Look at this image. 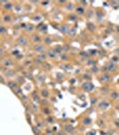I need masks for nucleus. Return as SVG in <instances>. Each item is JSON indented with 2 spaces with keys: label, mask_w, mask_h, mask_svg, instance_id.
Returning a JSON list of instances; mask_svg holds the SVG:
<instances>
[{
  "label": "nucleus",
  "mask_w": 119,
  "mask_h": 135,
  "mask_svg": "<svg viewBox=\"0 0 119 135\" xmlns=\"http://www.w3.org/2000/svg\"><path fill=\"white\" fill-rule=\"evenodd\" d=\"M108 106H109V103H107L106 101H102L98 105V108H100V109H106L108 107Z\"/></svg>",
  "instance_id": "nucleus-6"
},
{
  "label": "nucleus",
  "mask_w": 119,
  "mask_h": 135,
  "mask_svg": "<svg viewBox=\"0 0 119 135\" xmlns=\"http://www.w3.org/2000/svg\"><path fill=\"white\" fill-rule=\"evenodd\" d=\"M64 130L66 132H71L72 131V126L71 124H65V125H64Z\"/></svg>",
  "instance_id": "nucleus-15"
},
{
  "label": "nucleus",
  "mask_w": 119,
  "mask_h": 135,
  "mask_svg": "<svg viewBox=\"0 0 119 135\" xmlns=\"http://www.w3.org/2000/svg\"><path fill=\"white\" fill-rule=\"evenodd\" d=\"M102 70H103V71H104V72H106V71H108L109 69H108V68L106 67V66H105V67L102 68Z\"/></svg>",
  "instance_id": "nucleus-28"
},
{
  "label": "nucleus",
  "mask_w": 119,
  "mask_h": 135,
  "mask_svg": "<svg viewBox=\"0 0 119 135\" xmlns=\"http://www.w3.org/2000/svg\"><path fill=\"white\" fill-rule=\"evenodd\" d=\"M84 86H82V87L86 90V91H90L92 88H94V86L91 83H89V82H86V83H84Z\"/></svg>",
  "instance_id": "nucleus-5"
},
{
  "label": "nucleus",
  "mask_w": 119,
  "mask_h": 135,
  "mask_svg": "<svg viewBox=\"0 0 119 135\" xmlns=\"http://www.w3.org/2000/svg\"><path fill=\"white\" fill-rule=\"evenodd\" d=\"M92 72H94V73H98V68H96V67L94 68H92Z\"/></svg>",
  "instance_id": "nucleus-29"
},
{
  "label": "nucleus",
  "mask_w": 119,
  "mask_h": 135,
  "mask_svg": "<svg viewBox=\"0 0 119 135\" xmlns=\"http://www.w3.org/2000/svg\"><path fill=\"white\" fill-rule=\"evenodd\" d=\"M101 81H103V82H106V81H108V80H110V76L109 75H107V74H103L102 75V77L99 78Z\"/></svg>",
  "instance_id": "nucleus-12"
},
{
  "label": "nucleus",
  "mask_w": 119,
  "mask_h": 135,
  "mask_svg": "<svg viewBox=\"0 0 119 135\" xmlns=\"http://www.w3.org/2000/svg\"><path fill=\"white\" fill-rule=\"evenodd\" d=\"M2 65L5 68H9V67H12L13 65V62L12 59H4L2 60Z\"/></svg>",
  "instance_id": "nucleus-2"
},
{
  "label": "nucleus",
  "mask_w": 119,
  "mask_h": 135,
  "mask_svg": "<svg viewBox=\"0 0 119 135\" xmlns=\"http://www.w3.org/2000/svg\"><path fill=\"white\" fill-rule=\"evenodd\" d=\"M4 30H5L4 26V25H1V31H0V32H1V34H3V33H4Z\"/></svg>",
  "instance_id": "nucleus-30"
},
{
  "label": "nucleus",
  "mask_w": 119,
  "mask_h": 135,
  "mask_svg": "<svg viewBox=\"0 0 119 135\" xmlns=\"http://www.w3.org/2000/svg\"><path fill=\"white\" fill-rule=\"evenodd\" d=\"M64 28H60V31L63 33V34H65V33H67L68 31V26L67 25H63Z\"/></svg>",
  "instance_id": "nucleus-19"
},
{
  "label": "nucleus",
  "mask_w": 119,
  "mask_h": 135,
  "mask_svg": "<svg viewBox=\"0 0 119 135\" xmlns=\"http://www.w3.org/2000/svg\"><path fill=\"white\" fill-rule=\"evenodd\" d=\"M65 8L67 9L68 11H72V9L74 8V6H73V4H72V3H69V4H67L66 5H65Z\"/></svg>",
  "instance_id": "nucleus-17"
},
{
  "label": "nucleus",
  "mask_w": 119,
  "mask_h": 135,
  "mask_svg": "<svg viewBox=\"0 0 119 135\" xmlns=\"http://www.w3.org/2000/svg\"><path fill=\"white\" fill-rule=\"evenodd\" d=\"M43 42H44L45 44H51L52 42H53V40H52L50 36H45L44 39H43Z\"/></svg>",
  "instance_id": "nucleus-11"
},
{
  "label": "nucleus",
  "mask_w": 119,
  "mask_h": 135,
  "mask_svg": "<svg viewBox=\"0 0 119 135\" xmlns=\"http://www.w3.org/2000/svg\"><path fill=\"white\" fill-rule=\"evenodd\" d=\"M63 50H64V49H62V47L61 46H56L55 49H54V51H55V53H58V54H60V53L63 51Z\"/></svg>",
  "instance_id": "nucleus-16"
},
{
  "label": "nucleus",
  "mask_w": 119,
  "mask_h": 135,
  "mask_svg": "<svg viewBox=\"0 0 119 135\" xmlns=\"http://www.w3.org/2000/svg\"><path fill=\"white\" fill-rule=\"evenodd\" d=\"M56 135H66V133L64 132V131H58L57 132V134Z\"/></svg>",
  "instance_id": "nucleus-27"
},
{
  "label": "nucleus",
  "mask_w": 119,
  "mask_h": 135,
  "mask_svg": "<svg viewBox=\"0 0 119 135\" xmlns=\"http://www.w3.org/2000/svg\"><path fill=\"white\" fill-rule=\"evenodd\" d=\"M31 41L36 43H39V42L41 41V38L38 36V34H33L31 37Z\"/></svg>",
  "instance_id": "nucleus-8"
},
{
  "label": "nucleus",
  "mask_w": 119,
  "mask_h": 135,
  "mask_svg": "<svg viewBox=\"0 0 119 135\" xmlns=\"http://www.w3.org/2000/svg\"><path fill=\"white\" fill-rule=\"evenodd\" d=\"M47 120V122H48V123H54V122H55V121H54V118H53V117H49V116H48Z\"/></svg>",
  "instance_id": "nucleus-23"
},
{
  "label": "nucleus",
  "mask_w": 119,
  "mask_h": 135,
  "mask_svg": "<svg viewBox=\"0 0 119 135\" xmlns=\"http://www.w3.org/2000/svg\"><path fill=\"white\" fill-rule=\"evenodd\" d=\"M3 21H4V23H10L12 21V17L9 14H5L3 16Z\"/></svg>",
  "instance_id": "nucleus-10"
},
{
  "label": "nucleus",
  "mask_w": 119,
  "mask_h": 135,
  "mask_svg": "<svg viewBox=\"0 0 119 135\" xmlns=\"http://www.w3.org/2000/svg\"><path fill=\"white\" fill-rule=\"evenodd\" d=\"M63 48H64V50H65V51H68V50H69V46H68V45H65V46H64Z\"/></svg>",
  "instance_id": "nucleus-31"
},
{
  "label": "nucleus",
  "mask_w": 119,
  "mask_h": 135,
  "mask_svg": "<svg viewBox=\"0 0 119 135\" xmlns=\"http://www.w3.org/2000/svg\"><path fill=\"white\" fill-rule=\"evenodd\" d=\"M49 2H42V5H48Z\"/></svg>",
  "instance_id": "nucleus-32"
},
{
  "label": "nucleus",
  "mask_w": 119,
  "mask_h": 135,
  "mask_svg": "<svg viewBox=\"0 0 119 135\" xmlns=\"http://www.w3.org/2000/svg\"><path fill=\"white\" fill-rule=\"evenodd\" d=\"M111 97H112L113 99H118L119 94L117 93V92H112V94H111Z\"/></svg>",
  "instance_id": "nucleus-18"
},
{
  "label": "nucleus",
  "mask_w": 119,
  "mask_h": 135,
  "mask_svg": "<svg viewBox=\"0 0 119 135\" xmlns=\"http://www.w3.org/2000/svg\"><path fill=\"white\" fill-rule=\"evenodd\" d=\"M46 47L43 45L42 43H36L33 47V50L38 53H42L43 51H45Z\"/></svg>",
  "instance_id": "nucleus-1"
},
{
  "label": "nucleus",
  "mask_w": 119,
  "mask_h": 135,
  "mask_svg": "<svg viewBox=\"0 0 119 135\" xmlns=\"http://www.w3.org/2000/svg\"><path fill=\"white\" fill-rule=\"evenodd\" d=\"M47 56L48 58H50V59H55L56 53H55V51H54V49H48V50H47Z\"/></svg>",
  "instance_id": "nucleus-3"
},
{
  "label": "nucleus",
  "mask_w": 119,
  "mask_h": 135,
  "mask_svg": "<svg viewBox=\"0 0 119 135\" xmlns=\"http://www.w3.org/2000/svg\"><path fill=\"white\" fill-rule=\"evenodd\" d=\"M43 135H47V134H43Z\"/></svg>",
  "instance_id": "nucleus-33"
},
{
  "label": "nucleus",
  "mask_w": 119,
  "mask_h": 135,
  "mask_svg": "<svg viewBox=\"0 0 119 135\" xmlns=\"http://www.w3.org/2000/svg\"><path fill=\"white\" fill-rule=\"evenodd\" d=\"M106 67L108 68V69L111 71H116V69H117V66L114 62H108L106 64Z\"/></svg>",
  "instance_id": "nucleus-4"
},
{
  "label": "nucleus",
  "mask_w": 119,
  "mask_h": 135,
  "mask_svg": "<svg viewBox=\"0 0 119 135\" xmlns=\"http://www.w3.org/2000/svg\"><path fill=\"white\" fill-rule=\"evenodd\" d=\"M43 111H44L45 114H50V110L47 109V108H43Z\"/></svg>",
  "instance_id": "nucleus-26"
},
{
  "label": "nucleus",
  "mask_w": 119,
  "mask_h": 135,
  "mask_svg": "<svg viewBox=\"0 0 119 135\" xmlns=\"http://www.w3.org/2000/svg\"><path fill=\"white\" fill-rule=\"evenodd\" d=\"M41 96L44 97H47L48 96V91L46 90V89H44V90H41Z\"/></svg>",
  "instance_id": "nucleus-20"
},
{
  "label": "nucleus",
  "mask_w": 119,
  "mask_h": 135,
  "mask_svg": "<svg viewBox=\"0 0 119 135\" xmlns=\"http://www.w3.org/2000/svg\"><path fill=\"white\" fill-rule=\"evenodd\" d=\"M26 27H28V28H25L27 32H31V31L34 29V27H33V25H32V24H29V25H27Z\"/></svg>",
  "instance_id": "nucleus-21"
},
{
  "label": "nucleus",
  "mask_w": 119,
  "mask_h": 135,
  "mask_svg": "<svg viewBox=\"0 0 119 135\" xmlns=\"http://www.w3.org/2000/svg\"><path fill=\"white\" fill-rule=\"evenodd\" d=\"M7 86H8V87L11 89H13V90H14V89L16 88V87H18L17 84L15 83V82H14V81H13V80L9 81L8 83H7Z\"/></svg>",
  "instance_id": "nucleus-9"
},
{
  "label": "nucleus",
  "mask_w": 119,
  "mask_h": 135,
  "mask_svg": "<svg viewBox=\"0 0 119 135\" xmlns=\"http://www.w3.org/2000/svg\"><path fill=\"white\" fill-rule=\"evenodd\" d=\"M13 91H14V92H15V93H16V94H21V88H20L19 87H16V88L14 89Z\"/></svg>",
  "instance_id": "nucleus-25"
},
{
  "label": "nucleus",
  "mask_w": 119,
  "mask_h": 135,
  "mask_svg": "<svg viewBox=\"0 0 119 135\" xmlns=\"http://www.w3.org/2000/svg\"><path fill=\"white\" fill-rule=\"evenodd\" d=\"M13 5L12 4L11 2H6V3L4 5L3 7H4L5 10H10L11 8H13Z\"/></svg>",
  "instance_id": "nucleus-14"
},
{
  "label": "nucleus",
  "mask_w": 119,
  "mask_h": 135,
  "mask_svg": "<svg viewBox=\"0 0 119 135\" xmlns=\"http://www.w3.org/2000/svg\"><path fill=\"white\" fill-rule=\"evenodd\" d=\"M83 122H84L85 124H89V123H91V120L89 118H85Z\"/></svg>",
  "instance_id": "nucleus-24"
},
{
  "label": "nucleus",
  "mask_w": 119,
  "mask_h": 135,
  "mask_svg": "<svg viewBox=\"0 0 119 135\" xmlns=\"http://www.w3.org/2000/svg\"><path fill=\"white\" fill-rule=\"evenodd\" d=\"M17 42H18V44H20V45H25L27 43V39L24 36H21L17 40Z\"/></svg>",
  "instance_id": "nucleus-7"
},
{
  "label": "nucleus",
  "mask_w": 119,
  "mask_h": 135,
  "mask_svg": "<svg viewBox=\"0 0 119 135\" xmlns=\"http://www.w3.org/2000/svg\"><path fill=\"white\" fill-rule=\"evenodd\" d=\"M46 58H47V55L46 54H39L38 56V59H39L40 60H44V59H46Z\"/></svg>",
  "instance_id": "nucleus-22"
},
{
  "label": "nucleus",
  "mask_w": 119,
  "mask_h": 135,
  "mask_svg": "<svg viewBox=\"0 0 119 135\" xmlns=\"http://www.w3.org/2000/svg\"><path fill=\"white\" fill-rule=\"evenodd\" d=\"M75 11H76L77 14H84V8H83L82 6H81V5L77 6Z\"/></svg>",
  "instance_id": "nucleus-13"
}]
</instances>
